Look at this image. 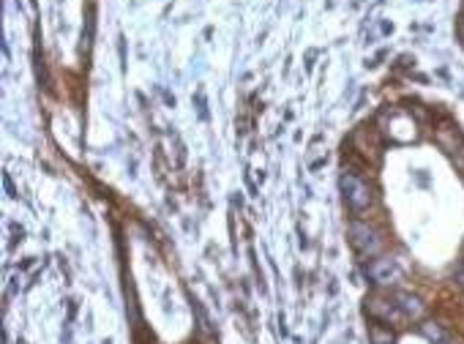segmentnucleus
Returning <instances> with one entry per match:
<instances>
[{"label":"nucleus","mask_w":464,"mask_h":344,"mask_svg":"<svg viewBox=\"0 0 464 344\" xmlns=\"http://www.w3.org/2000/svg\"><path fill=\"white\" fill-rule=\"evenodd\" d=\"M366 309H369V314H371L374 320H380L382 325H404V323H407V314H404V309H401L396 293L394 295H385V293L371 295V298L366 301Z\"/></svg>","instance_id":"obj_1"},{"label":"nucleus","mask_w":464,"mask_h":344,"mask_svg":"<svg viewBox=\"0 0 464 344\" xmlns=\"http://www.w3.org/2000/svg\"><path fill=\"white\" fill-rule=\"evenodd\" d=\"M342 192L347 197V205L352 211L361 213L371 205V189H369V183L361 180L358 175H352V172H344V175H342Z\"/></svg>","instance_id":"obj_2"},{"label":"nucleus","mask_w":464,"mask_h":344,"mask_svg":"<svg viewBox=\"0 0 464 344\" xmlns=\"http://www.w3.org/2000/svg\"><path fill=\"white\" fill-rule=\"evenodd\" d=\"M349 235H352V246H355V251L361 254V257H377L382 251V238L377 235V229H371L369 224H361V221H355L352 227H349Z\"/></svg>","instance_id":"obj_3"},{"label":"nucleus","mask_w":464,"mask_h":344,"mask_svg":"<svg viewBox=\"0 0 464 344\" xmlns=\"http://www.w3.org/2000/svg\"><path fill=\"white\" fill-rule=\"evenodd\" d=\"M396 298H399V303H401V309H404V314H407V320H421V317H423L426 306L421 303V298H418V295L396 293Z\"/></svg>","instance_id":"obj_4"},{"label":"nucleus","mask_w":464,"mask_h":344,"mask_svg":"<svg viewBox=\"0 0 464 344\" xmlns=\"http://www.w3.org/2000/svg\"><path fill=\"white\" fill-rule=\"evenodd\" d=\"M369 273H371V278H377V281H391V273H394V262L391 260H380L374 262L371 268H369Z\"/></svg>","instance_id":"obj_5"},{"label":"nucleus","mask_w":464,"mask_h":344,"mask_svg":"<svg viewBox=\"0 0 464 344\" xmlns=\"http://www.w3.org/2000/svg\"><path fill=\"white\" fill-rule=\"evenodd\" d=\"M371 342L374 344H394V333L385 325H371Z\"/></svg>","instance_id":"obj_6"},{"label":"nucleus","mask_w":464,"mask_h":344,"mask_svg":"<svg viewBox=\"0 0 464 344\" xmlns=\"http://www.w3.org/2000/svg\"><path fill=\"white\" fill-rule=\"evenodd\" d=\"M459 284L464 287V265H462V271H459Z\"/></svg>","instance_id":"obj_7"}]
</instances>
